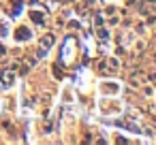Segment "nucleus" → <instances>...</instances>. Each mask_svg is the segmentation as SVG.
<instances>
[{
  "label": "nucleus",
  "mask_w": 156,
  "mask_h": 145,
  "mask_svg": "<svg viewBox=\"0 0 156 145\" xmlns=\"http://www.w3.org/2000/svg\"><path fill=\"white\" fill-rule=\"evenodd\" d=\"M17 39H28V30H19V34H17Z\"/></svg>",
  "instance_id": "f257e3e1"
}]
</instances>
